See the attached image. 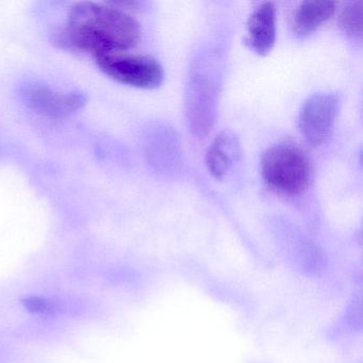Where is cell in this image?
<instances>
[{
	"label": "cell",
	"instance_id": "ba28073f",
	"mask_svg": "<svg viewBox=\"0 0 363 363\" xmlns=\"http://www.w3.org/2000/svg\"><path fill=\"white\" fill-rule=\"evenodd\" d=\"M335 10L337 4L333 1H303L293 16V33L299 38L312 35L335 16Z\"/></svg>",
	"mask_w": 363,
	"mask_h": 363
},
{
	"label": "cell",
	"instance_id": "5b68a950",
	"mask_svg": "<svg viewBox=\"0 0 363 363\" xmlns=\"http://www.w3.org/2000/svg\"><path fill=\"white\" fill-rule=\"evenodd\" d=\"M21 97L25 105L35 113L57 120L72 116L86 103L82 93L59 92L44 84L23 86Z\"/></svg>",
	"mask_w": 363,
	"mask_h": 363
},
{
	"label": "cell",
	"instance_id": "277c9868",
	"mask_svg": "<svg viewBox=\"0 0 363 363\" xmlns=\"http://www.w3.org/2000/svg\"><path fill=\"white\" fill-rule=\"evenodd\" d=\"M339 110L337 95L322 93L310 97L298 118V128L303 139L314 147L326 143L333 133Z\"/></svg>",
	"mask_w": 363,
	"mask_h": 363
},
{
	"label": "cell",
	"instance_id": "3957f363",
	"mask_svg": "<svg viewBox=\"0 0 363 363\" xmlns=\"http://www.w3.org/2000/svg\"><path fill=\"white\" fill-rule=\"evenodd\" d=\"M95 61L108 77L133 88L152 90L164 80L163 67L152 57L121 52L95 57Z\"/></svg>",
	"mask_w": 363,
	"mask_h": 363
},
{
	"label": "cell",
	"instance_id": "52a82bcc",
	"mask_svg": "<svg viewBox=\"0 0 363 363\" xmlns=\"http://www.w3.org/2000/svg\"><path fill=\"white\" fill-rule=\"evenodd\" d=\"M240 155L241 146L239 139L230 131L220 133L206 155L208 171L216 179H222L239 160Z\"/></svg>",
	"mask_w": 363,
	"mask_h": 363
},
{
	"label": "cell",
	"instance_id": "30bf717a",
	"mask_svg": "<svg viewBox=\"0 0 363 363\" xmlns=\"http://www.w3.org/2000/svg\"><path fill=\"white\" fill-rule=\"evenodd\" d=\"M27 311L30 313L37 314V315H52L58 310L57 303L52 299L41 296L27 297L23 301Z\"/></svg>",
	"mask_w": 363,
	"mask_h": 363
},
{
	"label": "cell",
	"instance_id": "6da1fadb",
	"mask_svg": "<svg viewBox=\"0 0 363 363\" xmlns=\"http://www.w3.org/2000/svg\"><path fill=\"white\" fill-rule=\"evenodd\" d=\"M140 35L139 23L123 10L112 4L86 1L74 5L54 41L63 50L99 57L135 48Z\"/></svg>",
	"mask_w": 363,
	"mask_h": 363
},
{
	"label": "cell",
	"instance_id": "7a4b0ae2",
	"mask_svg": "<svg viewBox=\"0 0 363 363\" xmlns=\"http://www.w3.org/2000/svg\"><path fill=\"white\" fill-rule=\"evenodd\" d=\"M263 179L274 190L289 196L303 194L311 179L309 158L296 144H276L261 158Z\"/></svg>",
	"mask_w": 363,
	"mask_h": 363
},
{
	"label": "cell",
	"instance_id": "9c48e42d",
	"mask_svg": "<svg viewBox=\"0 0 363 363\" xmlns=\"http://www.w3.org/2000/svg\"><path fill=\"white\" fill-rule=\"evenodd\" d=\"M361 1L350 3L342 10L339 25L344 35L352 39L362 37V7Z\"/></svg>",
	"mask_w": 363,
	"mask_h": 363
},
{
	"label": "cell",
	"instance_id": "8992f818",
	"mask_svg": "<svg viewBox=\"0 0 363 363\" xmlns=\"http://www.w3.org/2000/svg\"><path fill=\"white\" fill-rule=\"evenodd\" d=\"M248 43L255 52L265 56L271 52L276 41V7L264 3L255 10L247 23Z\"/></svg>",
	"mask_w": 363,
	"mask_h": 363
}]
</instances>
